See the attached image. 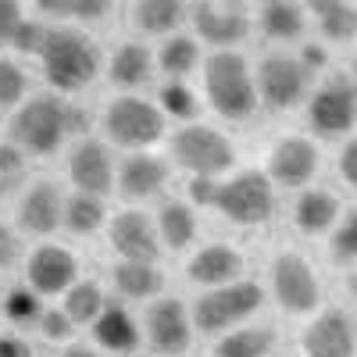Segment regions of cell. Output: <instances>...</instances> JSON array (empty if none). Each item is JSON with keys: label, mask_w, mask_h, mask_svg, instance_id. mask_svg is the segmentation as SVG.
<instances>
[{"label": "cell", "mask_w": 357, "mask_h": 357, "mask_svg": "<svg viewBox=\"0 0 357 357\" xmlns=\"http://www.w3.org/2000/svg\"><path fill=\"white\" fill-rule=\"evenodd\" d=\"M86 126V114L57 97H33L11 114V143L25 154H54L72 129Z\"/></svg>", "instance_id": "obj_1"}, {"label": "cell", "mask_w": 357, "mask_h": 357, "mask_svg": "<svg viewBox=\"0 0 357 357\" xmlns=\"http://www.w3.org/2000/svg\"><path fill=\"white\" fill-rule=\"evenodd\" d=\"M204 93L211 107L229 122H243L261 104L257 79L250 75L247 57L236 50H215L204 61Z\"/></svg>", "instance_id": "obj_2"}, {"label": "cell", "mask_w": 357, "mask_h": 357, "mask_svg": "<svg viewBox=\"0 0 357 357\" xmlns=\"http://www.w3.org/2000/svg\"><path fill=\"white\" fill-rule=\"evenodd\" d=\"M40 61H43L47 82L57 93H79L100 72V54L93 40L75 33V29H50Z\"/></svg>", "instance_id": "obj_3"}, {"label": "cell", "mask_w": 357, "mask_h": 357, "mask_svg": "<svg viewBox=\"0 0 357 357\" xmlns=\"http://www.w3.org/2000/svg\"><path fill=\"white\" fill-rule=\"evenodd\" d=\"M215 211L236 225H264L275 211V186L264 172H240L218 183Z\"/></svg>", "instance_id": "obj_4"}, {"label": "cell", "mask_w": 357, "mask_h": 357, "mask_svg": "<svg viewBox=\"0 0 357 357\" xmlns=\"http://www.w3.org/2000/svg\"><path fill=\"white\" fill-rule=\"evenodd\" d=\"M264 304V289L250 279H240L232 286H222V289H207L204 296H197L193 304V325L200 333L215 336L222 329H232V325L247 321L254 311H261Z\"/></svg>", "instance_id": "obj_5"}, {"label": "cell", "mask_w": 357, "mask_h": 357, "mask_svg": "<svg viewBox=\"0 0 357 357\" xmlns=\"http://www.w3.org/2000/svg\"><path fill=\"white\" fill-rule=\"evenodd\" d=\"M268 279H272V293L286 314H311L321 304V282L314 275V268L304 254L296 250H282L272 257L268 268Z\"/></svg>", "instance_id": "obj_6"}, {"label": "cell", "mask_w": 357, "mask_h": 357, "mask_svg": "<svg viewBox=\"0 0 357 357\" xmlns=\"http://www.w3.org/2000/svg\"><path fill=\"white\" fill-rule=\"evenodd\" d=\"M172 158L200 178H215L236 165V146L211 126H186L172 136Z\"/></svg>", "instance_id": "obj_7"}, {"label": "cell", "mask_w": 357, "mask_h": 357, "mask_svg": "<svg viewBox=\"0 0 357 357\" xmlns=\"http://www.w3.org/2000/svg\"><path fill=\"white\" fill-rule=\"evenodd\" d=\"M257 97L268 111H293L296 104H301L307 97V79L311 72L304 68L301 57H293V54H264L261 57V65H257Z\"/></svg>", "instance_id": "obj_8"}, {"label": "cell", "mask_w": 357, "mask_h": 357, "mask_svg": "<svg viewBox=\"0 0 357 357\" xmlns=\"http://www.w3.org/2000/svg\"><path fill=\"white\" fill-rule=\"evenodd\" d=\"M307 126L321 139L347 136L357 126V82L347 75L325 79L307 100Z\"/></svg>", "instance_id": "obj_9"}, {"label": "cell", "mask_w": 357, "mask_h": 357, "mask_svg": "<svg viewBox=\"0 0 357 357\" xmlns=\"http://www.w3.org/2000/svg\"><path fill=\"white\" fill-rule=\"evenodd\" d=\"M104 129L118 146H129V151H143V146H154L165 136V114L139 97H118L107 111H104Z\"/></svg>", "instance_id": "obj_10"}, {"label": "cell", "mask_w": 357, "mask_h": 357, "mask_svg": "<svg viewBox=\"0 0 357 357\" xmlns=\"http://www.w3.org/2000/svg\"><path fill=\"white\" fill-rule=\"evenodd\" d=\"M318 172V146L307 136H282L279 143L268 146L264 175L279 190H301L307 186Z\"/></svg>", "instance_id": "obj_11"}, {"label": "cell", "mask_w": 357, "mask_h": 357, "mask_svg": "<svg viewBox=\"0 0 357 357\" xmlns=\"http://www.w3.org/2000/svg\"><path fill=\"white\" fill-rule=\"evenodd\" d=\"M111 247L122 261H143V264H158L161 257V232L158 225L146 218L143 211H122L114 215L107 225Z\"/></svg>", "instance_id": "obj_12"}, {"label": "cell", "mask_w": 357, "mask_h": 357, "mask_svg": "<svg viewBox=\"0 0 357 357\" xmlns=\"http://www.w3.org/2000/svg\"><path fill=\"white\" fill-rule=\"evenodd\" d=\"M146 336H151V347L165 357H178L190 350V340H193V318L186 311L183 301L175 296H165L151 307L146 314Z\"/></svg>", "instance_id": "obj_13"}, {"label": "cell", "mask_w": 357, "mask_h": 357, "mask_svg": "<svg viewBox=\"0 0 357 357\" xmlns=\"http://www.w3.org/2000/svg\"><path fill=\"white\" fill-rule=\"evenodd\" d=\"M304 357H357V336L343 311H321L301 336Z\"/></svg>", "instance_id": "obj_14"}, {"label": "cell", "mask_w": 357, "mask_h": 357, "mask_svg": "<svg viewBox=\"0 0 357 357\" xmlns=\"http://www.w3.org/2000/svg\"><path fill=\"white\" fill-rule=\"evenodd\" d=\"M75 275H79V264L75 257L65 250V247H40L33 250L25 264V279H29V289L36 296H57V293H68L75 286Z\"/></svg>", "instance_id": "obj_15"}, {"label": "cell", "mask_w": 357, "mask_h": 357, "mask_svg": "<svg viewBox=\"0 0 357 357\" xmlns=\"http://www.w3.org/2000/svg\"><path fill=\"white\" fill-rule=\"evenodd\" d=\"M68 178H72L75 193H89V197L111 193L114 168H111L107 146L100 139H82L75 151L68 154Z\"/></svg>", "instance_id": "obj_16"}, {"label": "cell", "mask_w": 357, "mask_h": 357, "mask_svg": "<svg viewBox=\"0 0 357 357\" xmlns=\"http://www.w3.org/2000/svg\"><path fill=\"white\" fill-rule=\"evenodd\" d=\"M240 275H243V254L229 243L204 247L186 264V279L197 282V286H207V289L232 286V282H240Z\"/></svg>", "instance_id": "obj_17"}, {"label": "cell", "mask_w": 357, "mask_h": 357, "mask_svg": "<svg viewBox=\"0 0 357 357\" xmlns=\"http://www.w3.org/2000/svg\"><path fill=\"white\" fill-rule=\"evenodd\" d=\"M193 25H197V36L204 43H215L218 50H229L250 33V18L229 4H193Z\"/></svg>", "instance_id": "obj_18"}, {"label": "cell", "mask_w": 357, "mask_h": 357, "mask_svg": "<svg viewBox=\"0 0 357 357\" xmlns=\"http://www.w3.org/2000/svg\"><path fill=\"white\" fill-rule=\"evenodd\" d=\"M18 225L33 236H47L57 225H65V200L54 183H36L18 204Z\"/></svg>", "instance_id": "obj_19"}, {"label": "cell", "mask_w": 357, "mask_h": 357, "mask_svg": "<svg viewBox=\"0 0 357 357\" xmlns=\"http://www.w3.org/2000/svg\"><path fill=\"white\" fill-rule=\"evenodd\" d=\"M343 222L340 215V200L329 190H301L293 204V225L301 229L304 236H321Z\"/></svg>", "instance_id": "obj_20"}, {"label": "cell", "mask_w": 357, "mask_h": 357, "mask_svg": "<svg viewBox=\"0 0 357 357\" xmlns=\"http://www.w3.org/2000/svg\"><path fill=\"white\" fill-rule=\"evenodd\" d=\"M168 178V165L154 154H132L122 165V175H118V190L129 200H146L154 197Z\"/></svg>", "instance_id": "obj_21"}, {"label": "cell", "mask_w": 357, "mask_h": 357, "mask_svg": "<svg viewBox=\"0 0 357 357\" xmlns=\"http://www.w3.org/2000/svg\"><path fill=\"white\" fill-rule=\"evenodd\" d=\"M307 11L318 18V29L329 43L357 40V4H347V0H311Z\"/></svg>", "instance_id": "obj_22"}, {"label": "cell", "mask_w": 357, "mask_h": 357, "mask_svg": "<svg viewBox=\"0 0 357 357\" xmlns=\"http://www.w3.org/2000/svg\"><path fill=\"white\" fill-rule=\"evenodd\" d=\"M307 8L301 4H289V0H268V4H261L257 11V22L264 29V36L268 40H301L304 36V25H307Z\"/></svg>", "instance_id": "obj_23"}, {"label": "cell", "mask_w": 357, "mask_h": 357, "mask_svg": "<svg viewBox=\"0 0 357 357\" xmlns=\"http://www.w3.org/2000/svg\"><path fill=\"white\" fill-rule=\"evenodd\" d=\"M158 232H161V243L168 250H186L197 240V215H193V207L178 204V200H165L161 211H158Z\"/></svg>", "instance_id": "obj_24"}, {"label": "cell", "mask_w": 357, "mask_h": 357, "mask_svg": "<svg viewBox=\"0 0 357 357\" xmlns=\"http://www.w3.org/2000/svg\"><path fill=\"white\" fill-rule=\"evenodd\" d=\"M114 286L118 293L132 296V301H146L165 289V275L158 264H143V261H118L114 264Z\"/></svg>", "instance_id": "obj_25"}, {"label": "cell", "mask_w": 357, "mask_h": 357, "mask_svg": "<svg viewBox=\"0 0 357 357\" xmlns=\"http://www.w3.org/2000/svg\"><path fill=\"white\" fill-rule=\"evenodd\" d=\"M93 336L104 350H114V354H129L136 343H139V329H136V321L129 318V311L122 307H107L97 325H93Z\"/></svg>", "instance_id": "obj_26"}, {"label": "cell", "mask_w": 357, "mask_h": 357, "mask_svg": "<svg viewBox=\"0 0 357 357\" xmlns=\"http://www.w3.org/2000/svg\"><path fill=\"white\" fill-rule=\"evenodd\" d=\"M151 79V50L143 43H122L111 54V82L136 89Z\"/></svg>", "instance_id": "obj_27"}, {"label": "cell", "mask_w": 357, "mask_h": 357, "mask_svg": "<svg viewBox=\"0 0 357 357\" xmlns=\"http://www.w3.org/2000/svg\"><path fill=\"white\" fill-rule=\"evenodd\" d=\"M275 347V333L268 325H250V329H236L215 343V357H268Z\"/></svg>", "instance_id": "obj_28"}, {"label": "cell", "mask_w": 357, "mask_h": 357, "mask_svg": "<svg viewBox=\"0 0 357 357\" xmlns=\"http://www.w3.org/2000/svg\"><path fill=\"white\" fill-rule=\"evenodd\" d=\"M183 15H186V8L175 4V0H139V4H132L136 25L143 33H154V36L172 33V29L183 22Z\"/></svg>", "instance_id": "obj_29"}, {"label": "cell", "mask_w": 357, "mask_h": 357, "mask_svg": "<svg viewBox=\"0 0 357 357\" xmlns=\"http://www.w3.org/2000/svg\"><path fill=\"white\" fill-rule=\"evenodd\" d=\"M197 61H200V47H197L190 36H168V40L161 43V50H158V65H161V72H165L172 82L186 79V75L197 68Z\"/></svg>", "instance_id": "obj_30"}, {"label": "cell", "mask_w": 357, "mask_h": 357, "mask_svg": "<svg viewBox=\"0 0 357 357\" xmlns=\"http://www.w3.org/2000/svg\"><path fill=\"white\" fill-rule=\"evenodd\" d=\"M107 307H104V289L97 286V282H75L68 293H65V314L75 321V325H89L93 321L97 325V318L104 314Z\"/></svg>", "instance_id": "obj_31"}, {"label": "cell", "mask_w": 357, "mask_h": 357, "mask_svg": "<svg viewBox=\"0 0 357 357\" xmlns=\"http://www.w3.org/2000/svg\"><path fill=\"white\" fill-rule=\"evenodd\" d=\"M104 225V204L100 197H89V193H72L65 200V229L75 236H89Z\"/></svg>", "instance_id": "obj_32"}, {"label": "cell", "mask_w": 357, "mask_h": 357, "mask_svg": "<svg viewBox=\"0 0 357 357\" xmlns=\"http://www.w3.org/2000/svg\"><path fill=\"white\" fill-rule=\"evenodd\" d=\"M161 107H165V114L178 118V122H193L197 111H200L197 93L186 82H165L161 86Z\"/></svg>", "instance_id": "obj_33"}, {"label": "cell", "mask_w": 357, "mask_h": 357, "mask_svg": "<svg viewBox=\"0 0 357 357\" xmlns=\"http://www.w3.org/2000/svg\"><path fill=\"white\" fill-rule=\"evenodd\" d=\"M36 8L61 18H104L111 11V4H104V0H40Z\"/></svg>", "instance_id": "obj_34"}, {"label": "cell", "mask_w": 357, "mask_h": 357, "mask_svg": "<svg viewBox=\"0 0 357 357\" xmlns=\"http://www.w3.org/2000/svg\"><path fill=\"white\" fill-rule=\"evenodd\" d=\"M329 254H333L336 261H347V264L357 261V207H350V211L343 215V222L336 225Z\"/></svg>", "instance_id": "obj_35"}, {"label": "cell", "mask_w": 357, "mask_h": 357, "mask_svg": "<svg viewBox=\"0 0 357 357\" xmlns=\"http://www.w3.org/2000/svg\"><path fill=\"white\" fill-rule=\"evenodd\" d=\"M25 93V75L15 61L0 57V107H15Z\"/></svg>", "instance_id": "obj_36"}, {"label": "cell", "mask_w": 357, "mask_h": 357, "mask_svg": "<svg viewBox=\"0 0 357 357\" xmlns=\"http://www.w3.org/2000/svg\"><path fill=\"white\" fill-rule=\"evenodd\" d=\"M4 314L11 321H33V318H43L40 314V301H36V293L33 289H11L8 293V301H4Z\"/></svg>", "instance_id": "obj_37"}, {"label": "cell", "mask_w": 357, "mask_h": 357, "mask_svg": "<svg viewBox=\"0 0 357 357\" xmlns=\"http://www.w3.org/2000/svg\"><path fill=\"white\" fill-rule=\"evenodd\" d=\"M47 36H50V29L43 25V22H22L18 25V33H15V50H22V54H43V47H47Z\"/></svg>", "instance_id": "obj_38"}, {"label": "cell", "mask_w": 357, "mask_h": 357, "mask_svg": "<svg viewBox=\"0 0 357 357\" xmlns=\"http://www.w3.org/2000/svg\"><path fill=\"white\" fill-rule=\"evenodd\" d=\"M72 329H75V321L65 311H43V318H40V333L50 343H65L72 336Z\"/></svg>", "instance_id": "obj_39"}, {"label": "cell", "mask_w": 357, "mask_h": 357, "mask_svg": "<svg viewBox=\"0 0 357 357\" xmlns=\"http://www.w3.org/2000/svg\"><path fill=\"white\" fill-rule=\"evenodd\" d=\"M22 8L11 4V0H0V47H11L15 43V33L22 25Z\"/></svg>", "instance_id": "obj_40"}, {"label": "cell", "mask_w": 357, "mask_h": 357, "mask_svg": "<svg viewBox=\"0 0 357 357\" xmlns=\"http://www.w3.org/2000/svg\"><path fill=\"white\" fill-rule=\"evenodd\" d=\"M190 197H193V207H215L218 183H215V178H200V175H193V183H190Z\"/></svg>", "instance_id": "obj_41"}, {"label": "cell", "mask_w": 357, "mask_h": 357, "mask_svg": "<svg viewBox=\"0 0 357 357\" xmlns=\"http://www.w3.org/2000/svg\"><path fill=\"white\" fill-rule=\"evenodd\" d=\"M340 175H343V183L357 190V136L343 143V151H340Z\"/></svg>", "instance_id": "obj_42"}, {"label": "cell", "mask_w": 357, "mask_h": 357, "mask_svg": "<svg viewBox=\"0 0 357 357\" xmlns=\"http://www.w3.org/2000/svg\"><path fill=\"white\" fill-rule=\"evenodd\" d=\"M22 172V151L15 143H0V175H18Z\"/></svg>", "instance_id": "obj_43"}, {"label": "cell", "mask_w": 357, "mask_h": 357, "mask_svg": "<svg viewBox=\"0 0 357 357\" xmlns=\"http://www.w3.org/2000/svg\"><path fill=\"white\" fill-rule=\"evenodd\" d=\"M18 257V240L8 225H0V268H8Z\"/></svg>", "instance_id": "obj_44"}, {"label": "cell", "mask_w": 357, "mask_h": 357, "mask_svg": "<svg viewBox=\"0 0 357 357\" xmlns=\"http://www.w3.org/2000/svg\"><path fill=\"white\" fill-rule=\"evenodd\" d=\"M301 61H304V68H307V72H318V68H325V61H329V54H325L318 43H307V47L301 50Z\"/></svg>", "instance_id": "obj_45"}, {"label": "cell", "mask_w": 357, "mask_h": 357, "mask_svg": "<svg viewBox=\"0 0 357 357\" xmlns=\"http://www.w3.org/2000/svg\"><path fill=\"white\" fill-rule=\"evenodd\" d=\"M0 357H29V347L18 336H0Z\"/></svg>", "instance_id": "obj_46"}, {"label": "cell", "mask_w": 357, "mask_h": 357, "mask_svg": "<svg viewBox=\"0 0 357 357\" xmlns=\"http://www.w3.org/2000/svg\"><path fill=\"white\" fill-rule=\"evenodd\" d=\"M61 357H97V350L86 347V343H68V347L61 350Z\"/></svg>", "instance_id": "obj_47"}, {"label": "cell", "mask_w": 357, "mask_h": 357, "mask_svg": "<svg viewBox=\"0 0 357 357\" xmlns=\"http://www.w3.org/2000/svg\"><path fill=\"white\" fill-rule=\"evenodd\" d=\"M347 289H350V296H354V301H357V268H354V272L347 275Z\"/></svg>", "instance_id": "obj_48"}, {"label": "cell", "mask_w": 357, "mask_h": 357, "mask_svg": "<svg viewBox=\"0 0 357 357\" xmlns=\"http://www.w3.org/2000/svg\"><path fill=\"white\" fill-rule=\"evenodd\" d=\"M350 68H354V75H350V79L357 82V54H354V65H350Z\"/></svg>", "instance_id": "obj_49"}]
</instances>
